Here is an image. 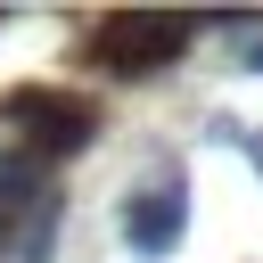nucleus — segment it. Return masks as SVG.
Masks as SVG:
<instances>
[{"label": "nucleus", "mask_w": 263, "mask_h": 263, "mask_svg": "<svg viewBox=\"0 0 263 263\" xmlns=\"http://www.w3.org/2000/svg\"><path fill=\"white\" fill-rule=\"evenodd\" d=\"M0 123L33 132L25 148H33L41 164H58V156H82V148H90L99 107L74 99V90H58V82H16V90H0Z\"/></svg>", "instance_id": "f257e3e1"}, {"label": "nucleus", "mask_w": 263, "mask_h": 263, "mask_svg": "<svg viewBox=\"0 0 263 263\" xmlns=\"http://www.w3.org/2000/svg\"><path fill=\"white\" fill-rule=\"evenodd\" d=\"M189 41H197V16H107V25L90 33V58H99V74H115V82H148V74H164Z\"/></svg>", "instance_id": "f03ea898"}, {"label": "nucleus", "mask_w": 263, "mask_h": 263, "mask_svg": "<svg viewBox=\"0 0 263 263\" xmlns=\"http://www.w3.org/2000/svg\"><path fill=\"white\" fill-rule=\"evenodd\" d=\"M115 230H123L132 255H173L181 230H189V189H181V173H164V181H148V189H123Z\"/></svg>", "instance_id": "7ed1b4c3"}, {"label": "nucleus", "mask_w": 263, "mask_h": 263, "mask_svg": "<svg viewBox=\"0 0 263 263\" xmlns=\"http://www.w3.org/2000/svg\"><path fill=\"white\" fill-rule=\"evenodd\" d=\"M41 205H49V164H41L33 148H0V247H8L16 222L41 214Z\"/></svg>", "instance_id": "20e7f679"}, {"label": "nucleus", "mask_w": 263, "mask_h": 263, "mask_svg": "<svg viewBox=\"0 0 263 263\" xmlns=\"http://www.w3.org/2000/svg\"><path fill=\"white\" fill-rule=\"evenodd\" d=\"M238 41V74H263V25H222Z\"/></svg>", "instance_id": "39448f33"}, {"label": "nucleus", "mask_w": 263, "mask_h": 263, "mask_svg": "<svg viewBox=\"0 0 263 263\" xmlns=\"http://www.w3.org/2000/svg\"><path fill=\"white\" fill-rule=\"evenodd\" d=\"M214 140H230V148H247V164L263 173V132H247V123H230V115H214Z\"/></svg>", "instance_id": "423d86ee"}]
</instances>
